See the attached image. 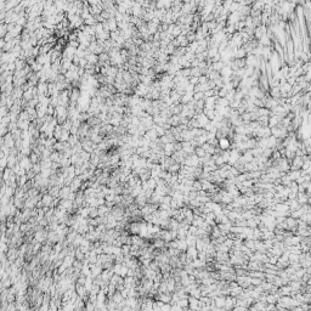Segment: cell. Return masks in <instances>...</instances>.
Here are the masks:
<instances>
[{
  "mask_svg": "<svg viewBox=\"0 0 311 311\" xmlns=\"http://www.w3.org/2000/svg\"><path fill=\"white\" fill-rule=\"evenodd\" d=\"M266 31H267V26H265V25H259L258 27L254 28L253 37H254V38H258V39H260L262 36H265V34H266Z\"/></svg>",
  "mask_w": 311,
  "mask_h": 311,
  "instance_id": "cell-1",
  "label": "cell"
},
{
  "mask_svg": "<svg viewBox=\"0 0 311 311\" xmlns=\"http://www.w3.org/2000/svg\"><path fill=\"white\" fill-rule=\"evenodd\" d=\"M167 32H168L169 34H172L174 38H176L178 36H180V34H181V29H180V26H179V25L172 23V25H169V26H168Z\"/></svg>",
  "mask_w": 311,
  "mask_h": 311,
  "instance_id": "cell-2",
  "label": "cell"
},
{
  "mask_svg": "<svg viewBox=\"0 0 311 311\" xmlns=\"http://www.w3.org/2000/svg\"><path fill=\"white\" fill-rule=\"evenodd\" d=\"M218 146L220 147V150L222 151H226V150H230V146H231V141L228 137H221L218 140Z\"/></svg>",
  "mask_w": 311,
  "mask_h": 311,
  "instance_id": "cell-3",
  "label": "cell"
},
{
  "mask_svg": "<svg viewBox=\"0 0 311 311\" xmlns=\"http://www.w3.org/2000/svg\"><path fill=\"white\" fill-rule=\"evenodd\" d=\"M295 199L298 201L299 204L303 205V204H305V203H309V202H310V196L308 195V193H305V192H298Z\"/></svg>",
  "mask_w": 311,
  "mask_h": 311,
  "instance_id": "cell-4",
  "label": "cell"
},
{
  "mask_svg": "<svg viewBox=\"0 0 311 311\" xmlns=\"http://www.w3.org/2000/svg\"><path fill=\"white\" fill-rule=\"evenodd\" d=\"M186 254H187V256H190L192 260H195V259H197L198 250L195 245H190V247H187V249H186Z\"/></svg>",
  "mask_w": 311,
  "mask_h": 311,
  "instance_id": "cell-5",
  "label": "cell"
},
{
  "mask_svg": "<svg viewBox=\"0 0 311 311\" xmlns=\"http://www.w3.org/2000/svg\"><path fill=\"white\" fill-rule=\"evenodd\" d=\"M286 174L288 175V178H289L292 181H295L303 173H301V169H299V170H288V172H287Z\"/></svg>",
  "mask_w": 311,
  "mask_h": 311,
  "instance_id": "cell-6",
  "label": "cell"
},
{
  "mask_svg": "<svg viewBox=\"0 0 311 311\" xmlns=\"http://www.w3.org/2000/svg\"><path fill=\"white\" fill-rule=\"evenodd\" d=\"M270 96L272 98H280L281 97V91H280V87L278 86H272L271 87V91H270Z\"/></svg>",
  "mask_w": 311,
  "mask_h": 311,
  "instance_id": "cell-7",
  "label": "cell"
},
{
  "mask_svg": "<svg viewBox=\"0 0 311 311\" xmlns=\"http://www.w3.org/2000/svg\"><path fill=\"white\" fill-rule=\"evenodd\" d=\"M187 243H186V241L185 239H179V242H178V249L181 250V252H186L187 249Z\"/></svg>",
  "mask_w": 311,
  "mask_h": 311,
  "instance_id": "cell-8",
  "label": "cell"
},
{
  "mask_svg": "<svg viewBox=\"0 0 311 311\" xmlns=\"http://www.w3.org/2000/svg\"><path fill=\"white\" fill-rule=\"evenodd\" d=\"M186 236H187V230L179 227V228H178V238H179V239H185Z\"/></svg>",
  "mask_w": 311,
  "mask_h": 311,
  "instance_id": "cell-9",
  "label": "cell"
},
{
  "mask_svg": "<svg viewBox=\"0 0 311 311\" xmlns=\"http://www.w3.org/2000/svg\"><path fill=\"white\" fill-rule=\"evenodd\" d=\"M195 154L197 156V157H203L204 154H205V152H204V150H203V147L202 146H197V147L195 148Z\"/></svg>",
  "mask_w": 311,
  "mask_h": 311,
  "instance_id": "cell-10",
  "label": "cell"
},
{
  "mask_svg": "<svg viewBox=\"0 0 311 311\" xmlns=\"http://www.w3.org/2000/svg\"><path fill=\"white\" fill-rule=\"evenodd\" d=\"M17 3H18V0H11V1H9L6 4V8H14Z\"/></svg>",
  "mask_w": 311,
  "mask_h": 311,
  "instance_id": "cell-11",
  "label": "cell"
},
{
  "mask_svg": "<svg viewBox=\"0 0 311 311\" xmlns=\"http://www.w3.org/2000/svg\"><path fill=\"white\" fill-rule=\"evenodd\" d=\"M5 28H6L5 26H1V27H0V36H1V37L4 36V33H6V29H5Z\"/></svg>",
  "mask_w": 311,
  "mask_h": 311,
  "instance_id": "cell-12",
  "label": "cell"
}]
</instances>
